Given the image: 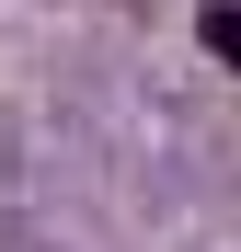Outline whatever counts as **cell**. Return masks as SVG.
<instances>
[{
  "instance_id": "6da1fadb",
  "label": "cell",
  "mask_w": 241,
  "mask_h": 252,
  "mask_svg": "<svg viewBox=\"0 0 241 252\" xmlns=\"http://www.w3.org/2000/svg\"><path fill=\"white\" fill-rule=\"evenodd\" d=\"M195 34H207L218 69H241V0H207V23H195Z\"/></svg>"
}]
</instances>
